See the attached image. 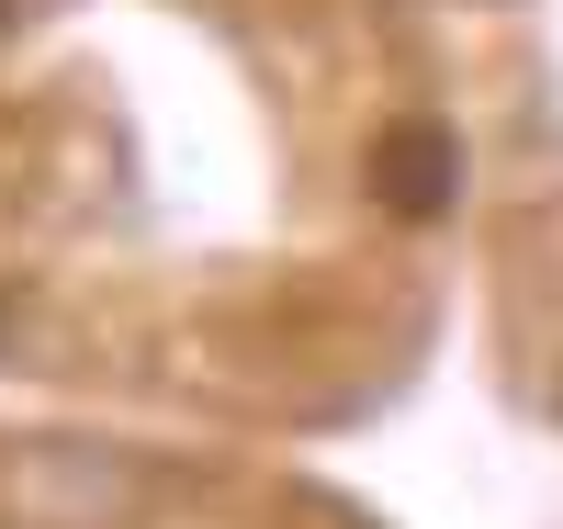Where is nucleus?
<instances>
[{"label": "nucleus", "mask_w": 563, "mask_h": 529, "mask_svg": "<svg viewBox=\"0 0 563 529\" xmlns=\"http://www.w3.org/2000/svg\"><path fill=\"white\" fill-rule=\"evenodd\" d=\"M451 191H462V147H451V124L406 113V124L372 135V203H384V214L440 225V214H451Z\"/></svg>", "instance_id": "nucleus-1"}, {"label": "nucleus", "mask_w": 563, "mask_h": 529, "mask_svg": "<svg viewBox=\"0 0 563 529\" xmlns=\"http://www.w3.org/2000/svg\"><path fill=\"white\" fill-rule=\"evenodd\" d=\"M0 327H12V294H0Z\"/></svg>", "instance_id": "nucleus-2"}, {"label": "nucleus", "mask_w": 563, "mask_h": 529, "mask_svg": "<svg viewBox=\"0 0 563 529\" xmlns=\"http://www.w3.org/2000/svg\"><path fill=\"white\" fill-rule=\"evenodd\" d=\"M0 23H12V0H0Z\"/></svg>", "instance_id": "nucleus-3"}]
</instances>
